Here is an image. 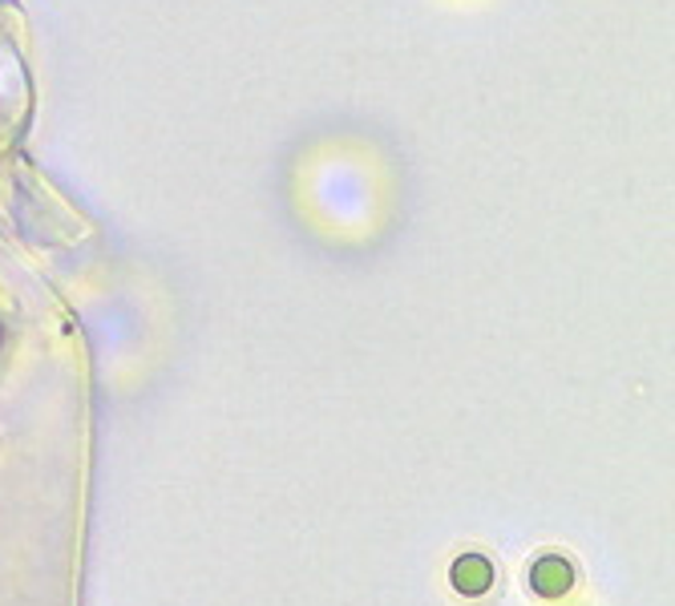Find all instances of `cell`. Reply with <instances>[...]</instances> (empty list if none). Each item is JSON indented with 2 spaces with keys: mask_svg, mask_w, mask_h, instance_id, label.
Segmentation results:
<instances>
[{
  "mask_svg": "<svg viewBox=\"0 0 675 606\" xmlns=\"http://www.w3.org/2000/svg\"><path fill=\"white\" fill-rule=\"evenodd\" d=\"M534 586L538 594H563L571 586V566L563 558H542L534 566Z\"/></svg>",
  "mask_w": 675,
  "mask_h": 606,
  "instance_id": "1",
  "label": "cell"
},
{
  "mask_svg": "<svg viewBox=\"0 0 675 606\" xmlns=\"http://www.w3.org/2000/svg\"><path fill=\"white\" fill-rule=\"evenodd\" d=\"M453 582H457V591H465V594H482L489 586V566L482 558H462V562L453 566Z\"/></svg>",
  "mask_w": 675,
  "mask_h": 606,
  "instance_id": "2",
  "label": "cell"
}]
</instances>
